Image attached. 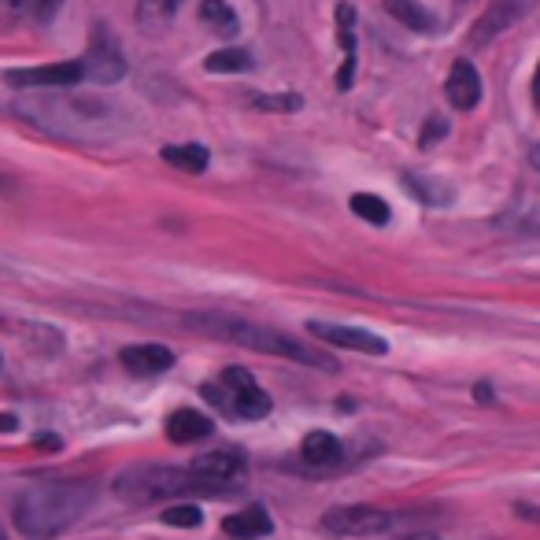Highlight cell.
Wrapping results in <instances>:
<instances>
[{
	"instance_id": "2",
	"label": "cell",
	"mask_w": 540,
	"mask_h": 540,
	"mask_svg": "<svg viewBox=\"0 0 540 540\" xmlns=\"http://www.w3.org/2000/svg\"><path fill=\"white\" fill-rule=\"evenodd\" d=\"M185 326L197 333H208V337H219V341H230V344H245L252 352H267V356H285L293 359V363H307V367H319V370H333L337 374V359L333 356H322V352H311L304 344L289 337V333H278L263 326V322H248V319H237V315H189Z\"/></svg>"
},
{
	"instance_id": "22",
	"label": "cell",
	"mask_w": 540,
	"mask_h": 540,
	"mask_svg": "<svg viewBox=\"0 0 540 540\" xmlns=\"http://www.w3.org/2000/svg\"><path fill=\"white\" fill-rule=\"evenodd\" d=\"M8 12L19 19H37V23H49L52 15L63 8V0H4Z\"/></svg>"
},
{
	"instance_id": "21",
	"label": "cell",
	"mask_w": 540,
	"mask_h": 540,
	"mask_svg": "<svg viewBox=\"0 0 540 540\" xmlns=\"http://www.w3.org/2000/svg\"><path fill=\"white\" fill-rule=\"evenodd\" d=\"M211 74H241V71H252V56L245 49H222V52H211L208 60H204Z\"/></svg>"
},
{
	"instance_id": "5",
	"label": "cell",
	"mask_w": 540,
	"mask_h": 540,
	"mask_svg": "<svg viewBox=\"0 0 540 540\" xmlns=\"http://www.w3.org/2000/svg\"><path fill=\"white\" fill-rule=\"evenodd\" d=\"M393 522L396 518L378 507H333L322 518V529L333 537H374V533L393 529Z\"/></svg>"
},
{
	"instance_id": "16",
	"label": "cell",
	"mask_w": 540,
	"mask_h": 540,
	"mask_svg": "<svg viewBox=\"0 0 540 540\" xmlns=\"http://www.w3.org/2000/svg\"><path fill=\"white\" fill-rule=\"evenodd\" d=\"M515 4H507V0H500V4H492L489 12L481 15L478 26H474V34H470V45H485V41H492V37L500 34L504 26H511V19H515Z\"/></svg>"
},
{
	"instance_id": "13",
	"label": "cell",
	"mask_w": 540,
	"mask_h": 540,
	"mask_svg": "<svg viewBox=\"0 0 540 540\" xmlns=\"http://www.w3.org/2000/svg\"><path fill=\"white\" fill-rule=\"evenodd\" d=\"M270 529H274V522H270V515L263 511L259 504L245 507L241 515H230L226 522H222V533L234 540H256V537H267Z\"/></svg>"
},
{
	"instance_id": "24",
	"label": "cell",
	"mask_w": 540,
	"mask_h": 540,
	"mask_svg": "<svg viewBox=\"0 0 540 540\" xmlns=\"http://www.w3.org/2000/svg\"><path fill=\"white\" fill-rule=\"evenodd\" d=\"M163 522L167 526H182V529H197L204 522V511L197 504H178V507H167L163 511Z\"/></svg>"
},
{
	"instance_id": "28",
	"label": "cell",
	"mask_w": 540,
	"mask_h": 540,
	"mask_svg": "<svg viewBox=\"0 0 540 540\" xmlns=\"http://www.w3.org/2000/svg\"><path fill=\"white\" fill-rule=\"evenodd\" d=\"M407 540H441L437 533H422V537H407Z\"/></svg>"
},
{
	"instance_id": "11",
	"label": "cell",
	"mask_w": 540,
	"mask_h": 540,
	"mask_svg": "<svg viewBox=\"0 0 540 540\" xmlns=\"http://www.w3.org/2000/svg\"><path fill=\"white\" fill-rule=\"evenodd\" d=\"M123 367L137 378H156L174 367V352L163 344H130V348H123Z\"/></svg>"
},
{
	"instance_id": "25",
	"label": "cell",
	"mask_w": 540,
	"mask_h": 540,
	"mask_svg": "<svg viewBox=\"0 0 540 540\" xmlns=\"http://www.w3.org/2000/svg\"><path fill=\"white\" fill-rule=\"evenodd\" d=\"M256 108H267V111H296L304 108V100L300 97H252Z\"/></svg>"
},
{
	"instance_id": "15",
	"label": "cell",
	"mask_w": 540,
	"mask_h": 540,
	"mask_svg": "<svg viewBox=\"0 0 540 540\" xmlns=\"http://www.w3.org/2000/svg\"><path fill=\"white\" fill-rule=\"evenodd\" d=\"M300 455H304V463L311 467H333L337 459H341V441L326 430H311L300 444Z\"/></svg>"
},
{
	"instance_id": "7",
	"label": "cell",
	"mask_w": 540,
	"mask_h": 540,
	"mask_svg": "<svg viewBox=\"0 0 540 540\" xmlns=\"http://www.w3.org/2000/svg\"><path fill=\"white\" fill-rule=\"evenodd\" d=\"M307 333L319 341L333 344V348H352V352H367V356H385L389 344L385 337L370 330H356V326H337V322H307Z\"/></svg>"
},
{
	"instance_id": "1",
	"label": "cell",
	"mask_w": 540,
	"mask_h": 540,
	"mask_svg": "<svg viewBox=\"0 0 540 540\" xmlns=\"http://www.w3.org/2000/svg\"><path fill=\"white\" fill-rule=\"evenodd\" d=\"M97 489L89 481H41L15 500V529L26 540H52L86 515Z\"/></svg>"
},
{
	"instance_id": "8",
	"label": "cell",
	"mask_w": 540,
	"mask_h": 540,
	"mask_svg": "<svg viewBox=\"0 0 540 540\" xmlns=\"http://www.w3.org/2000/svg\"><path fill=\"white\" fill-rule=\"evenodd\" d=\"M82 63V82H97V86H115L119 78L126 74V60L119 56V49L111 45V37L100 30L97 37V45L86 52V60H78Z\"/></svg>"
},
{
	"instance_id": "18",
	"label": "cell",
	"mask_w": 540,
	"mask_h": 540,
	"mask_svg": "<svg viewBox=\"0 0 540 540\" xmlns=\"http://www.w3.org/2000/svg\"><path fill=\"white\" fill-rule=\"evenodd\" d=\"M337 19H341V45H344V67L341 74H337V86L341 89H352V71H356V34H352V8L348 4H341L337 8Z\"/></svg>"
},
{
	"instance_id": "4",
	"label": "cell",
	"mask_w": 540,
	"mask_h": 540,
	"mask_svg": "<svg viewBox=\"0 0 540 540\" xmlns=\"http://www.w3.org/2000/svg\"><path fill=\"white\" fill-rule=\"evenodd\" d=\"M193 489L215 492L211 485L193 478L189 470L178 467H134L119 474V481H115V492L130 504H152V500H163V496H185Z\"/></svg>"
},
{
	"instance_id": "10",
	"label": "cell",
	"mask_w": 540,
	"mask_h": 540,
	"mask_svg": "<svg viewBox=\"0 0 540 540\" xmlns=\"http://www.w3.org/2000/svg\"><path fill=\"white\" fill-rule=\"evenodd\" d=\"M444 97L452 100V108H459V111L478 108V100H481V74L474 71V63H470V60H455L452 63V74H448Z\"/></svg>"
},
{
	"instance_id": "9",
	"label": "cell",
	"mask_w": 540,
	"mask_h": 540,
	"mask_svg": "<svg viewBox=\"0 0 540 540\" xmlns=\"http://www.w3.org/2000/svg\"><path fill=\"white\" fill-rule=\"evenodd\" d=\"M189 474L211 485V489H219V485H230L234 478L245 474V459L237 452H204L189 463Z\"/></svg>"
},
{
	"instance_id": "12",
	"label": "cell",
	"mask_w": 540,
	"mask_h": 540,
	"mask_svg": "<svg viewBox=\"0 0 540 540\" xmlns=\"http://www.w3.org/2000/svg\"><path fill=\"white\" fill-rule=\"evenodd\" d=\"M215 433V422H211L204 411H193V407H182L167 418V437L174 444H193V441H208Z\"/></svg>"
},
{
	"instance_id": "23",
	"label": "cell",
	"mask_w": 540,
	"mask_h": 540,
	"mask_svg": "<svg viewBox=\"0 0 540 540\" xmlns=\"http://www.w3.org/2000/svg\"><path fill=\"white\" fill-rule=\"evenodd\" d=\"M348 204H352V211H356L363 222H370V226H385V222H389V204L381 197H374V193H356Z\"/></svg>"
},
{
	"instance_id": "26",
	"label": "cell",
	"mask_w": 540,
	"mask_h": 540,
	"mask_svg": "<svg viewBox=\"0 0 540 540\" xmlns=\"http://www.w3.org/2000/svg\"><path fill=\"white\" fill-rule=\"evenodd\" d=\"M444 130H448V123H444L441 115H433L430 123H426V130H422V148H430L433 141H437V137L444 134Z\"/></svg>"
},
{
	"instance_id": "14",
	"label": "cell",
	"mask_w": 540,
	"mask_h": 540,
	"mask_svg": "<svg viewBox=\"0 0 540 540\" xmlns=\"http://www.w3.org/2000/svg\"><path fill=\"white\" fill-rule=\"evenodd\" d=\"M381 8L393 15L400 26H407V30H418V34H433L437 30V19L418 0H381Z\"/></svg>"
},
{
	"instance_id": "17",
	"label": "cell",
	"mask_w": 540,
	"mask_h": 540,
	"mask_svg": "<svg viewBox=\"0 0 540 540\" xmlns=\"http://www.w3.org/2000/svg\"><path fill=\"white\" fill-rule=\"evenodd\" d=\"M163 160L171 163V167H178V171L185 174H204L208 171V148L204 145H167L163 148Z\"/></svg>"
},
{
	"instance_id": "3",
	"label": "cell",
	"mask_w": 540,
	"mask_h": 540,
	"mask_svg": "<svg viewBox=\"0 0 540 540\" xmlns=\"http://www.w3.org/2000/svg\"><path fill=\"white\" fill-rule=\"evenodd\" d=\"M204 400L226 411L230 418H245V422H259L270 415V396L256 385V378L245 367H226L215 381H208Z\"/></svg>"
},
{
	"instance_id": "6",
	"label": "cell",
	"mask_w": 540,
	"mask_h": 540,
	"mask_svg": "<svg viewBox=\"0 0 540 540\" xmlns=\"http://www.w3.org/2000/svg\"><path fill=\"white\" fill-rule=\"evenodd\" d=\"M15 89H71L82 82V63H49V67H15L4 74Z\"/></svg>"
},
{
	"instance_id": "19",
	"label": "cell",
	"mask_w": 540,
	"mask_h": 540,
	"mask_svg": "<svg viewBox=\"0 0 540 540\" xmlns=\"http://www.w3.org/2000/svg\"><path fill=\"white\" fill-rule=\"evenodd\" d=\"M178 8H182V0H137V23L145 30H163Z\"/></svg>"
},
{
	"instance_id": "20",
	"label": "cell",
	"mask_w": 540,
	"mask_h": 540,
	"mask_svg": "<svg viewBox=\"0 0 540 540\" xmlns=\"http://www.w3.org/2000/svg\"><path fill=\"white\" fill-rule=\"evenodd\" d=\"M200 19H204L211 30H219L222 37H234L237 30H241L234 8H230L226 0H204V4H200Z\"/></svg>"
},
{
	"instance_id": "27",
	"label": "cell",
	"mask_w": 540,
	"mask_h": 540,
	"mask_svg": "<svg viewBox=\"0 0 540 540\" xmlns=\"http://www.w3.org/2000/svg\"><path fill=\"white\" fill-rule=\"evenodd\" d=\"M19 422H15V415H0V433H12Z\"/></svg>"
}]
</instances>
